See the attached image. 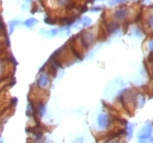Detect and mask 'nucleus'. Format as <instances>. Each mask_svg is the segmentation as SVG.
Masks as SVG:
<instances>
[{"label": "nucleus", "instance_id": "obj_10", "mask_svg": "<svg viewBox=\"0 0 153 143\" xmlns=\"http://www.w3.org/2000/svg\"><path fill=\"white\" fill-rule=\"evenodd\" d=\"M35 24H36V20L35 19H30L25 22V25L29 26V27H32V26H34Z\"/></svg>", "mask_w": 153, "mask_h": 143}, {"label": "nucleus", "instance_id": "obj_9", "mask_svg": "<svg viewBox=\"0 0 153 143\" xmlns=\"http://www.w3.org/2000/svg\"><path fill=\"white\" fill-rule=\"evenodd\" d=\"M147 25H148V27L149 29H152L153 30V14H151L149 18L147 19Z\"/></svg>", "mask_w": 153, "mask_h": 143}, {"label": "nucleus", "instance_id": "obj_11", "mask_svg": "<svg viewBox=\"0 0 153 143\" xmlns=\"http://www.w3.org/2000/svg\"><path fill=\"white\" fill-rule=\"evenodd\" d=\"M125 1H127V0H112L111 1V4L114 6V4H119V3H124Z\"/></svg>", "mask_w": 153, "mask_h": 143}, {"label": "nucleus", "instance_id": "obj_2", "mask_svg": "<svg viewBox=\"0 0 153 143\" xmlns=\"http://www.w3.org/2000/svg\"><path fill=\"white\" fill-rule=\"evenodd\" d=\"M113 126V117L108 113H101L96 117V127L100 131H108Z\"/></svg>", "mask_w": 153, "mask_h": 143}, {"label": "nucleus", "instance_id": "obj_8", "mask_svg": "<svg viewBox=\"0 0 153 143\" xmlns=\"http://www.w3.org/2000/svg\"><path fill=\"white\" fill-rule=\"evenodd\" d=\"M149 50H150V57H153V38H151L150 41H148L147 44Z\"/></svg>", "mask_w": 153, "mask_h": 143}, {"label": "nucleus", "instance_id": "obj_1", "mask_svg": "<svg viewBox=\"0 0 153 143\" xmlns=\"http://www.w3.org/2000/svg\"><path fill=\"white\" fill-rule=\"evenodd\" d=\"M138 143H153V124L148 121L139 129L137 133Z\"/></svg>", "mask_w": 153, "mask_h": 143}, {"label": "nucleus", "instance_id": "obj_7", "mask_svg": "<svg viewBox=\"0 0 153 143\" xmlns=\"http://www.w3.org/2000/svg\"><path fill=\"white\" fill-rule=\"evenodd\" d=\"M32 138L35 142L41 143L42 141H43V139H44V136H43V133L39 132V131H35V132H33L32 133Z\"/></svg>", "mask_w": 153, "mask_h": 143}, {"label": "nucleus", "instance_id": "obj_5", "mask_svg": "<svg viewBox=\"0 0 153 143\" xmlns=\"http://www.w3.org/2000/svg\"><path fill=\"white\" fill-rule=\"evenodd\" d=\"M35 114L39 119L44 117V115L46 114V106H45V103L39 101V102L36 104L35 106Z\"/></svg>", "mask_w": 153, "mask_h": 143}, {"label": "nucleus", "instance_id": "obj_4", "mask_svg": "<svg viewBox=\"0 0 153 143\" xmlns=\"http://www.w3.org/2000/svg\"><path fill=\"white\" fill-rule=\"evenodd\" d=\"M127 16H128V10L124 9V8L116 10V11L114 12V14H113V18H114L115 22H121V21H125V20L127 19Z\"/></svg>", "mask_w": 153, "mask_h": 143}, {"label": "nucleus", "instance_id": "obj_13", "mask_svg": "<svg viewBox=\"0 0 153 143\" xmlns=\"http://www.w3.org/2000/svg\"><path fill=\"white\" fill-rule=\"evenodd\" d=\"M58 33V31L57 30H53V32H51V34H53V35H56V34H57Z\"/></svg>", "mask_w": 153, "mask_h": 143}, {"label": "nucleus", "instance_id": "obj_12", "mask_svg": "<svg viewBox=\"0 0 153 143\" xmlns=\"http://www.w3.org/2000/svg\"><path fill=\"white\" fill-rule=\"evenodd\" d=\"M106 143H121V142L119 140H116V139H112V140L107 141Z\"/></svg>", "mask_w": 153, "mask_h": 143}, {"label": "nucleus", "instance_id": "obj_3", "mask_svg": "<svg viewBox=\"0 0 153 143\" xmlns=\"http://www.w3.org/2000/svg\"><path fill=\"white\" fill-rule=\"evenodd\" d=\"M51 84V76H49V73L46 71V72H42L37 78V81H36V86H37L38 90L41 91H46L48 89V86Z\"/></svg>", "mask_w": 153, "mask_h": 143}, {"label": "nucleus", "instance_id": "obj_6", "mask_svg": "<svg viewBox=\"0 0 153 143\" xmlns=\"http://www.w3.org/2000/svg\"><path fill=\"white\" fill-rule=\"evenodd\" d=\"M134 124H130V122H127L124 128V136L127 140H131L132 139V137H134Z\"/></svg>", "mask_w": 153, "mask_h": 143}]
</instances>
